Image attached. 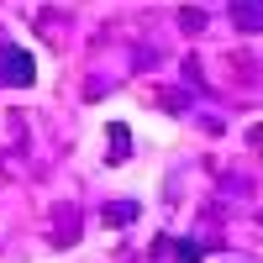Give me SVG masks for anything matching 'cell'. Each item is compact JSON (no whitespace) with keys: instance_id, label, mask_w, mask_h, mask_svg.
I'll return each instance as SVG.
<instances>
[{"instance_id":"2","label":"cell","mask_w":263,"mask_h":263,"mask_svg":"<svg viewBox=\"0 0 263 263\" xmlns=\"http://www.w3.org/2000/svg\"><path fill=\"white\" fill-rule=\"evenodd\" d=\"M174 248H179V263H200V258H205L200 237H184V242H174Z\"/></svg>"},{"instance_id":"3","label":"cell","mask_w":263,"mask_h":263,"mask_svg":"<svg viewBox=\"0 0 263 263\" xmlns=\"http://www.w3.org/2000/svg\"><path fill=\"white\" fill-rule=\"evenodd\" d=\"M132 216H137V211H132V205H111V211H105V221L116 227V221H132Z\"/></svg>"},{"instance_id":"1","label":"cell","mask_w":263,"mask_h":263,"mask_svg":"<svg viewBox=\"0 0 263 263\" xmlns=\"http://www.w3.org/2000/svg\"><path fill=\"white\" fill-rule=\"evenodd\" d=\"M32 79H37L32 53H21V48H11V42H0V84H32Z\"/></svg>"}]
</instances>
